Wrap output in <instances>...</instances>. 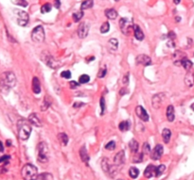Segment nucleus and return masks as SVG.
<instances>
[{
    "instance_id": "obj_1",
    "label": "nucleus",
    "mask_w": 194,
    "mask_h": 180,
    "mask_svg": "<svg viewBox=\"0 0 194 180\" xmlns=\"http://www.w3.org/2000/svg\"><path fill=\"white\" fill-rule=\"evenodd\" d=\"M15 84L16 76L12 72H5L0 76V91L2 93H8Z\"/></svg>"
},
{
    "instance_id": "obj_2",
    "label": "nucleus",
    "mask_w": 194,
    "mask_h": 180,
    "mask_svg": "<svg viewBox=\"0 0 194 180\" xmlns=\"http://www.w3.org/2000/svg\"><path fill=\"white\" fill-rule=\"evenodd\" d=\"M31 124L29 123V120H20L18 121L17 128H18V136L20 140L27 141L29 138V135L31 133Z\"/></svg>"
},
{
    "instance_id": "obj_3",
    "label": "nucleus",
    "mask_w": 194,
    "mask_h": 180,
    "mask_svg": "<svg viewBox=\"0 0 194 180\" xmlns=\"http://www.w3.org/2000/svg\"><path fill=\"white\" fill-rule=\"evenodd\" d=\"M21 175L24 180H36L38 177V170L32 164H26L22 168Z\"/></svg>"
},
{
    "instance_id": "obj_4",
    "label": "nucleus",
    "mask_w": 194,
    "mask_h": 180,
    "mask_svg": "<svg viewBox=\"0 0 194 180\" xmlns=\"http://www.w3.org/2000/svg\"><path fill=\"white\" fill-rule=\"evenodd\" d=\"M38 160L41 163L48 161V147L46 142H40L38 145Z\"/></svg>"
},
{
    "instance_id": "obj_5",
    "label": "nucleus",
    "mask_w": 194,
    "mask_h": 180,
    "mask_svg": "<svg viewBox=\"0 0 194 180\" xmlns=\"http://www.w3.org/2000/svg\"><path fill=\"white\" fill-rule=\"evenodd\" d=\"M31 39L35 43H42L45 41V30L42 26H37L31 32Z\"/></svg>"
},
{
    "instance_id": "obj_6",
    "label": "nucleus",
    "mask_w": 194,
    "mask_h": 180,
    "mask_svg": "<svg viewBox=\"0 0 194 180\" xmlns=\"http://www.w3.org/2000/svg\"><path fill=\"white\" fill-rule=\"evenodd\" d=\"M43 56H45L43 58V62H45L48 67L51 68V69H57V68H59L61 65H62V63L60 62H58V60H56L52 56H50L49 54L44 52Z\"/></svg>"
},
{
    "instance_id": "obj_7",
    "label": "nucleus",
    "mask_w": 194,
    "mask_h": 180,
    "mask_svg": "<svg viewBox=\"0 0 194 180\" xmlns=\"http://www.w3.org/2000/svg\"><path fill=\"white\" fill-rule=\"evenodd\" d=\"M14 13L16 15V18H17V23L19 26H25L28 25L29 20L28 13L24 11H21V9H14Z\"/></svg>"
},
{
    "instance_id": "obj_8",
    "label": "nucleus",
    "mask_w": 194,
    "mask_h": 180,
    "mask_svg": "<svg viewBox=\"0 0 194 180\" xmlns=\"http://www.w3.org/2000/svg\"><path fill=\"white\" fill-rule=\"evenodd\" d=\"M90 26L87 22H83L80 24L79 28H78V35L81 39L86 38L88 35V32H89Z\"/></svg>"
},
{
    "instance_id": "obj_9",
    "label": "nucleus",
    "mask_w": 194,
    "mask_h": 180,
    "mask_svg": "<svg viewBox=\"0 0 194 180\" xmlns=\"http://www.w3.org/2000/svg\"><path fill=\"white\" fill-rule=\"evenodd\" d=\"M120 28L125 35H129L132 30V24L127 18H121L120 20Z\"/></svg>"
},
{
    "instance_id": "obj_10",
    "label": "nucleus",
    "mask_w": 194,
    "mask_h": 180,
    "mask_svg": "<svg viewBox=\"0 0 194 180\" xmlns=\"http://www.w3.org/2000/svg\"><path fill=\"white\" fill-rule=\"evenodd\" d=\"M101 168H102L104 173H106V174L111 175L112 176H114L113 174L115 173V168L110 164L109 159L107 158H104L102 160H101Z\"/></svg>"
},
{
    "instance_id": "obj_11",
    "label": "nucleus",
    "mask_w": 194,
    "mask_h": 180,
    "mask_svg": "<svg viewBox=\"0 0 194 180\" xmlns=\"http://www.w3.org/2000/svg\"><path fill=\"white\" fill-rule=\"evenodd\" d=\"M135 62H137V64H141V65H143V66H149L152 64V59L149 56L142 54V55H138L137 57V59H135Z\"/></svg>"
},
{
    "instance_id": "obj_12",
    "label": "nucleus",
    "mask_w": 194,
    "mask_h": 180,
    "mask_svg": "<svg viewBox=\"0 0 194 180\" xmlns=\"http://www.w3.org/2000/svg\"><path fill=\"white\" fill-rule=\"evenodd\" d=\"M163 151H164V148L161 144H157L156 146L154 148V150L152 151L151 153V158L154 159V160H157L160 158H161V156L163 155Z\"/></svg>"
},
{
    "instance_id": "obj_13",
    "label": "nucleus",
    "mask_w": 194,
    "mask_h": 180,
    "mask_svg": "<svg viewBox=\"0 0 194 180\" xmlns=\"http://www.w3.org/2000/svg\"><path fill=\"white\" fill-rule=\"evenodd\" d=\"M164 97H165V94L164 93H157L155 94V95L152 97V107L154 108H158L160 106H161L163 100H164Z\"/></svg>"
},
{
    "instance_id": "obj_14",
    "label": "nucleus",
    "mask_w": 194,
    "mask_h": 180,
    "mask_svg": "<svg viewBox=\"0 0 194 180\" xmlns=\"http://www.w3.org/2000/svg\"><path fill=\"white\" fill-rule=\"evenodd\" d=\"M135 112H137V115L142 121L144 122L149 121V115L147 113V111H146V110L142 106H137V108H135Z\"/></svg>"
},
{
    "instance_id": "obj_15",
    "label": "nucleus",
    "mask_w": 194,
    "mask_h": 180,
    "mask_svg": "<svg viewBox=\"0 0 194 180\" xmlns=\"http://www.w3.org/2000/svg\"><path fill=\"white\" fill-rule=\"evenodd\" d=\"M125 161V153L124 151L118 152L114 158V164L115 166H121Z\"/></svg>"
},
{
    "instance_id": "obj_16",
    "label": "nucleus",
    "mask_w": 194,
    "mask_h": 180,
    "mask_svg": "<svg viewBox=\"0 0 194 180\" xmlns=\"http://www.w3.org/2000/svg\"><path fill=\"white\" fill-rule=\"evenodd\" d=\"M185 83L188 87H192L194 85V73L193 71L190 69L188 71L186 76H185Z\"/></svg>"
},
{
    "instance_id": "obj_17",
    "label": "nucleus",
    "mask_w": 194,
    "mask_h": 180,
    "mask_svg": "<svg viewBox=\"0 0 194 180\" xmlns=\"http://www.w3.org/2000/svg\"><path fill=\"white\" fill-rule=\"evenodd\" d=\"M29 122L30 124H31L32 125H34V127H42V123H41L40 119L39 117L37 116L36 113H31L29 116Z\"/></svg>"
},
{
    "instance_id": "obj_18",
    "label": "nucleus",
    "mask_w": 194,
    "mask_h": 180,
    "mask_svg": "<svg viewBox=\"0 0 194 180\" xmlns=\"http://www.w3.org/2000/svg\"><path fill=\"white\" fill-rule=\"evenodd\" d=\"M32 91L36 94H39L41 93V84L38 77H33L32 79Z\"/></svg>"
},
{
    "instance_id": "obj_19",
    "label": "nucleus",
    "mask_w": 194,
    "mask_h": 180,
    "mask_svg": "<svg viewBox=\"0 0 194 180\" xmlns=\"http://www.w3.org/2000/svg\"><path fill=\"white\" fill-rule=\"evenodd\" d=\"M155 174V167L154 165H148L144 171V175L146 178H151Z\"/></svg>"
},
{
    "instance_id": "obj_20",
    "label": "nucleus",
    "mask_w": 194,
    "mask_h": 180,
    "mask_svg": "<svg viewBox=\"0 0 194 180\" xmlns=\"http://www.w3.org/2000/svg\"><path fill=\"white\" fill-rule=\"evenodd\" d=\"M134 33H135V39L138 41H143L144 40V33L141 30V28H139L138 26H134Z\"/></svg>"
},
{
    "instance_id": "obj_21",
    "label": "nucleus",
    "mask_w": 194,
    "mask_h": 180,
    "mask_svg": "<svg viewBox=\"0 0 194 180\" xmlns=\"http://www.w3.org/2000/svg\"><path fill=\"white\" fill-rule=\"evenodd\" d=\"M80 156H81V160H83L84 163H85L86 165H88V161H89V156H88L87 154V151L85 149V146H83L81 148L80 150Z\"/></svg>"
},
{
    "instance_id": "obj_22",
    "label": "nucleus",
    "mask_w": 194,
    "mask_h": 180,
    "mask_svg": "<svg viewBox=\"0 0 194 180\" xmlns=\"http://www.w3.org/2000/svg\"><path fill=\"white\" fill-rule=\"evenodd\" d=\"M167 118H168L169 122H173L174 121L175 115H174V108L171 105H169L167 108Z\"/></svg>"
},
{
    "instance_id": "obj_23",
    "label": "nucleus",
    "mask_w": 194,
    "mask_h": 180,
    "mask_svg": "<svg viewBox=\"0 0 194 180\" xmlns=\"http://www.w3.org/2000/svg\"><path fill=\"white\" fill-rule=\"evenodd\" d=\"M118 47V42L117 39H110L108 42V48L111 52H114L117 49Z\"/></svg>"
},
{
    "instance_id": "obj_24",
    "label": "nucleus",
    "mask_w": 194,
    "mask_h": 180,
    "mask_svg": "<svg viewBox=\"0 0 194 180\" xmlns=\"http://www.w3.org/2000/svg\"><path fill=\"white\" fill-rule=\"evenodd\" d=\"M105 15H106L108 19L115 20L117 17V12L114 9H106V11H105Z\"/></svg>"
},
{
    "instance_id": "obj_25",
    "label": "nucleus",
    "mask_w": 194,
    "mask_h": 180,
    "mask_svg": "<svg viewBox=\"0 0 194 180\" xmlns=\"http://www.w3.org/2000/svg\"><path fill=\"white\" fill-rule=\"evenodd\" d=\"M171 131H169V129H168V128H165V129L163 130V132H162L163 141H164L165 143H168V142L169 141V140H171Z\"/></svg>"
},
{
    "instance_id": "obj_26",
    "label": "nucleus",
    "mask_w": 194,
    "mask_h": 180,
    "mask_svg": "<svg viewBox=\"0 0 194 180\" xmlns=\"http://www.w3.org/2000/svg\"><path fill=\"white\" fill-rule=\"evenodd\" d=\"M94 5V1L93 0H85L81 4V11H84V9H91Z\"/></svg>"
},
{
    "instance_id": "obj_27",
    "label": "nucleus",
    "mask_w": 194,
    "mask_h": 180,
    "mask_svg": "<svg viewBox=\"0 0 194 180\" xmlns=\"http://www.w3.org/2000/svg\"><path fill=\"white\" fill-rule=\"evenodd\" d=\"M181 65L185 68V69L186 70V71H189V70H190L191 69V67H192V62H190V60H189V59H186V58H184V59L182 60V62H181Z\"/></svg>"
},
{
    "instance_id": "obj_28",
    "label": "nucleus",
    "mask_w": 194,
    "mask_h": 180,
    "mask_svg": "<svg viewBox=\"0 0 194 180\" xmlns=\"http://www.w3.org/2000/svg\"><path fill=\"white\" fill-rule=\"evenodd\" d=\"M130 128V122L129 121H123L118 125V129L120 131H127Z\"/></svg>"
},
{
    "instance_id": "obj_29",
    "label": "nucleus",
    "mask_w": 194,
    "mask_h": 180,
    "mask_svg": "<svg viewBox=\"0 0 194 180\" xmlns=\"http://www.w3.org/2000/svg\"><path fill=\"white\" fill-rule=\"evenodd\" d=\"M36 180H54L52 175H50L49 173H43L38 175Z\"/></svg>"
},
{
    "instance_id": "obj_30",
    "label": "nucleus",
    "mask_w": 194,
    "mask_h": 180,
    "mask_svg": "<svg viewBox=\"0 0 194 180\" xmlns=\"http://www.w3.org/2000/svg\"><path fill=\"white\" fill-rule=\"evenodd\" d=\"M129 147H130L131 151L134 152V153H137V150H138V142L135 141V140H132L130 142H129Z\"/></svg>"
},
{
    "instance_id": "obj_31",
    "label": "nucleus",
    "mask_w": 194,
    "mask_h": 180,
    "mask_svg": "<svg viewBox=\"0 0 194 180\" xmlns=\"http://www.w3.org/2000/svg\"><path fill=\"white\" fill-rule=\"evenodd\" d=\"M139 175V170L135 167H132L129 170V175H130V177L133 178V179H135L137 178V176Z\"/></svg>"
},
{
    "instance_id": "obj_32",
    "label": "nucleus",
    "mask_w": 194,
    "mask_h": 180,
    "mask_svg": "<svg viewBox=\"0 0 194 180\" xmlns=\"http://www.w3.org/2000/svg\"><path fill=\"white\" fill-rule=\"evenodd\" d=\"M143 157H144L143 153H135V156L134 157V159H133V162L139 163V162H141L143 160Z\"/></svg>"
},
{
    "instance_id": "obj_33",
    "label": "nucleus",
    "mask_w": 194,
    "mask_h": 180,
    "mask_svg": "<svg viewBox=\"0 0 194 180\" xmlns=\"http://www.w3.org/2000/svg\"><path fill=\"white\" fill-rule=\"evenodd\" d=\"M165 170H166V166L163 164L159 165L158 167H155V176H160L164 173Z\"/></svg>"
},
{
    "instance_id": "obj_34",
    "label": "nucleus",
    "mask_w": 194,
    "mask_h": 180,
    "mask_svg": "<svg viewBox=\"0 0 194 180\" xmlns=\"http://www.w3.org/2000/svg\"><path fill=\"white\" fill-rule=\"evenodd\" d=\"M59 140L62 141V143L64 145H66L68 143V136L64 133H61V134H59Z\"/></svg>"
},
{
    "instance_id": "obj_35",
    "label": "nucleus",
    "mask_w": 194,
    "mask_h": 180,
    "mask_svg": "<svg viewBox=\"0 0 194 180\" xmlns=\"http://www.w3.org/2000/svg\"><path fill=\"white\" fill-rule=\"evenodd\" d=\"M51 9H52L51 5H50L49 3H46V4L43 5L42 8H41V12H42V13H47L51 11Z\"/></svg>"
},
{
    "instance_id": "obj_36",
    "label": "nucleus",
    "mask_w": 194,
    "mask_h": 180,
    "mask_svg": "<svg viewBox=\"0 0 194 180\" xmlns=\"http://www.w3.org/2000/svg\"><path fill=\"white\" fill-rule=\"evenodd\" d=\"M49 106H50V101H49L48 98L46 97V98H45V100H44V102H43L42 107H41V110H42V111L46 110Z\"/></svg>"
},
{
    "instance_id": "obj_37",
    "label": "nucleus",
    "mask_w": 194,
    "mask_h": 180,
    "mask_svg": "<svg viewBox=\"0 0 194 180\" xmlns=\"http://www.w3.org/2000/svg\"><path fill=\"white\" fill-rule=\"evenodd\" d=\"M110 29V25H109L108 22H104L102 24V26H100V33H107Z\"/></svg>"
},
{
    "instance_id": "obj_38",
    "label": "nucleus",
    "mask_w": 194,
    "mask_h": 180,
    "mask_svg": "<svg viewBox=\"0 0 194 180\" xmlns=\"http://www.w3.org/2000/svg\"><path fill=\"white\" fill-rule=\"evenodd\" d=\"M90 80V77L89 76H87V74H81L79 78V82L81 84H85V83H88Z\"/></svg>"
},
{
    "instance_id": "obj_39",
    "label": "nucleus",
    "mask_w": 194,
    "mask_h": 180,
    "mask_svg": "<svg viewBox=\"0 0 194 180\" xmlns=\"http://www.w3.org/2000/svg\"><path fill=\"white\" fill-rule=\"evenodd\" d=\"M83 17V12L81 11V12H78L76 13H74L73 14V20L75 22H79L80 20Z\"/></svg>"
},
{
    "instance_id": "obj_40",
    "label": "nucleus",
    "mask_w": 194,
    "mask_h": 180,
    "mask_svg": "<svg viewBox=\"0 0 194 180\" xmlns=\"http://www.w3.org/2000/svg\"><path fill=\"white\" fill-rule=\"evenodd\" d=\"M142 153H143V154H150V153H151V147H150V145H149L148 142H145V143L143 144Z\"/></svg>"
},
{
    "instance_id": "obj_41",
    "label": "nucleus",
    "mask_w": 194,
    "mask_h": 180,
    "mask_svg": "<svg viewBox=\"0 0 194 180\" xmlns=\"http://www.w3.org/2000/svg\"><path fill=\"white\" fill-rule=\"evenodd\" d=\"M12 3H14L15 5L18 6H22V7H26L28 5V3L26 2V0H12Z\"/></svg>"
},
{
    "instance_id": "obj_42",
    "label": "nucleus",
    "mask_w": 194,
    "mask_h": 180,
    "mask_svg": "<svg viewBox=\"0 0 194 180\" xmlns=\"http://www.w3.org/2000/svg\"><path fill=\"white\" fill-rule=\"evenodd\" d=\"M115 148V141H109L108 143L105 145V149H107V150H114Z\"/></svg>"
},
{
    "instance_id": "obj_43",
    "label": "nucleus",
    "mask_w": 194,
    "mask_h": 180,
    "mask_svg": "<svg viewBox=\"0 0 194 180\" xmlns=\"http://www.w3.org/2000/svg\"><path fill=\"white\" fill-rule=\"evenodd\" d=\"M106 73H107L106 66H104V67H102V68H101V69L100 70V73H98V77H100V78H102V77L105 76V74H106Z\"/></svg>"
},
{
    "instance_id": "obj_44",
    "label": "nucleus",
    "mask_w": 194,
    "mask_h": 180,
    "mask_svg": "<svg viewBox=\"0 0 194 180\" xmlns=\"http://www.w3.org/2000/svg\"><path fill=\"white\" fill-rule=\"evenodd\" d=\"M61 76L64 77V78H66V79L70 78V77H71L70 71H63V72L61 73Z\"/></svg>"
},
{
    "instance_id": "obj_45",
    "label": "nucleus",
    "mask_w": 194,
    "mask_h": 180,
    "mask_svg": "<svg viewBox=\"0 0 194 180\" xmlns=\"http://www.w3.org/2000/svg\"><path fill=\"white\" fill-rule=\"evenodd\" d=\"M100 108H101V115H103L105 111V102L103 97L100 98Z\"/></svg>"
},
{
    "instance_id": "obj_46",
    "label": "nucleus",
    "mask_w": 194,
    "mask_h": 180,
    "mask_svg": "<svg viewBox=\"0 0 194 180\" xmlns=\"http://www.w3.org/2000/svg\"><path fill=\"white\" fill-rule=\"evenodd\" d=\"M69 85H70V88L71 89H76L77 87H79V83L78 82H76V81H71V82L69 83Z\"/></svg>"
},
{
    "instance_id": "obj_47",
    "label": "nucleus",
    "mask_w": 194,
    "mask_h": 180,
    "mask_svg": "<svg viewBox=\"0 0 194 180\" xmlns=\"http://www.w3.org/2000/svg\"><path fill=\"white\" fill-rule=\"evenodd\" d=\"M9 159H10V157H9V156H4V157L0 158V163H1V162H5V161H8Z\"/></svg>"
},
{
    "instance_id": "obj_48",
    "label": "nucleus",
    "mask_w": 194,
    "mask_h": 180,
    "mask_svg": "<svg viewBox=\"0 0 194 180\" xmlns=\"http://www.w3.org/2000/svg\"><path fill=\"white\" fill-rule=\"evenodd\" d=\"M128 82H129V73L126 74L123 77V84H128Z\"/></svg>"
},
{
    "instance_id": "obj_49",
    "label": "nucleus",
    "mask_w": 194,
    "mask_h": 180,
    "mask_svg": "<svg viewBox=\"0 0 194 180\" xmlns=\"http://www.w3.org/2000/svg\"><path fill=\"white\" fill-rule=\"evenodd\" d=\"M81 106H84V103H81V102L79 103V102H76V103L73 104V107L74 108H80Z\"/></svg>"
},
{
    "instance_id": "obj_50",
    "label": "nucleus",
    "mask_w": 194,
    "mask_h": 180,
    "mask_svg": "<svg viewBox=\"0 0 194 180\" xmlns=\"http://www.w3.org/2000/svg\"><path fill=\"white\" fill-rule=\"evenodd\" d=\"M126 93H128V91H127V89H125V88H123V89H121L120 91V95H124V94H126Z\"/></svg>"
},
{
    "instance_id": "obj_51",
    "label": "nucleus",
    "mask_w": 194,
    "mask_h": 180,
    "mask_svg": "<svg viewBox=\"0 0 194 180\" xmlns=\"http://www.w3.org/2000/svg\"><path fill=\"white\" fill-rule=\"evenodd\" d=\"M60 6H61L60 0H55V8L56 9H60Z\"/></svg>"
},
{
    "instance_id": "obj_52",
    "label": "nucleus",
    "mask_w": 194,
    "mask_h": 180,
    "mask_svg": "<svg viewBox=\"0 0 194 180\" xmlns=\"http://www.w3.org/2000/svg\"><path fill=\"white\" fill-rule=\"evenodd\" d=\"M173 2H174L175 4H179V3H180V0H173Z\"/></svg>"
},
{
    "instance_id": "obj_53",
    "label": "nucleus",
    "mask_w": 194,
    "mask_h": 180,
    "mask_svg": "<svg viewBox=\"0 0 194 180\" xmlns=\"http://www.w3.org/2000/svg\"><path fill=\"white\" fill-rule=\"evenodd\" d=\"M191 108H192V110L194 111V103H193V104L191 105Z\"/></svg>"
},
{
    "instance_id": "obj_54",
    "label": "nucleus",
    "mask_w": 194,
    "mask_h": 180,
    "mask_svg": "<svg viewBox=\"0 0 194 180\" xmlns=\"http://www.w3.org/2000/svg\"><path fill=\"white\" fill-rule=\"evenodd\" d=\"M115 2H118V1H120V0H115Z\"/></svg>"
}]
</instances>
